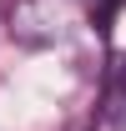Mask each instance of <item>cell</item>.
<instances>
[{
    "label": "cell",
    "instance_id": "6da1fadb",
    "mask_svg": "<svg viewBox=\"0 0 126 131\" xmlns=\"http://www.w3.org/2000/svg\"><path fill=\"white\" fill-rule=\"evenodd\" d=\"M81 15H86L81 0H15L10 5V35L30 50H46V46L71 40L81 30Z\"/></svg>",
    "mask_w": 126,
    "mask_h": 131
},
{
    "label": "cell",
    "instance_id": "7a4b0ae2",
    "mask_svg": "<svg viewBox=\"0 0 126 131\" xmlns=\"http://www.w3.org/2000/svg\"><path fill=\"white\" fill-rule=\"evenodd\" d=\"M81 131H86V126H81Z\"/></svg>",
    "mask_w": 126,
    "mask_h": 131
}]
</instances>
